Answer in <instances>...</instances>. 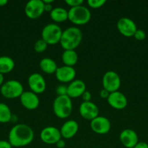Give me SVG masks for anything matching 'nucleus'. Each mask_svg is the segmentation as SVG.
Masks as SVG:
<instances>
[{"label": "nucleus", "mask_w": 148, "mask_h": 148, "mask_svg": "<svg viewBox=\"0 0 148 148\" xmlns=\"http://www.w3.org/2000/svg\"><path fill=\"white\" fill-rule=\"evenodd\" d=\"M34 138V132L31 127L25 124L15 125L10 130L8 141L14 147H22L28 145Z\"/></svg>", "instance_id": "1"}, {"label": "nucleus", "mask_w": 148, "mask_h": 148, "mask_svg": "<svg viewBox=\"0 0 148 148\" xmlns=\"http://www.w3.org/2000/svg\"><path fill=\"white\" fill-rule=\"evenodd\" d=\"M82 33L78 27L73 26L62 31L59 43L64 50H75L81 43Z\"/></svg>", "instance_id": "2"}, {"label": "nucleus", "mask_w": 148, "mask_h": 148, "mask_svg": "<svg viewBox=\"0 0 148 148\" xmlns=\"http://www.w3.org/2000/svg\"><path fill=\"white\" fill-rule=\"evenodd\" d=\"M73 110L72 100L68 95L57 96L53 102V111L57 118L67 119L71 116Z\"/></svg>", "instance_id": "3"}, {"label": "nucleus", "mask_w": 148, "mask_h": 148, "mask_svg": "<svg viewBox=\"0 0 148 148\" xmlns=\"http://www.w3.org/2000/svg\"><path fill=\"white\" fill-rule=\"evenodd\" d=\"M91 14L85 6L71 7L68 10V20L76 25H84L90 21Z\"/></svg>", "instance_id": "4"}, {"label": "nucleus", "mask_w": 148, "mask_h": 148, "mask_svg": "<svg viewBox=\"0 0 148 148\" xmlns=\"http://www.w3.org/2000/svg\"><path fill=\"white\" fill-rule=\"evenodd\" d=\"M0 92L4 98L7 99H15L21 96L24 92V88L19 81L10 79L4 82L0 88Z\"/></svg>", "instance_id": "5"}, {"label": "nucleus", "mask_w": 148, "mask_h": 148, "mask_svg": "<svg viewBox=\"0 0 148 148\" xmlns=\"http://www.w3.org/2000/svg\"><path fill=\"white\" fill-rule=\"evenodd\" d=\"M62 30L56 23H49L43 27L41 31V38L48 45H55L59 43Z\"/></svg>", "instance_id": "6"}, {"label": "nucleus", "mask_w": 148, "mask_h": 148, "mask_svg": "<svg viewBox=\"0 0 148 148\" xmlns=\"http://www.w3.org/2000/svg\"><path fill=\"white\" fill-rule=\"evenodd\" d=\"M121 85L120 77L114 71H107L104 74L102 77L103 88L109 92H113L118 90Z\"/></svg>", "instance_id": "7"}, {"label": "nucleus", "mask_w": 148, "mask_h": 148, "mask_svg": "<svg viewBox=\"0 0 148 148\" xmlns=\"http://www.w3.org/2000/svg\"><path fill=\"white\" fill-rule=\"evenodd\" d=\"M44 12L43 0H30L25 6V14L31 20L39 18Z\"/></svg>", "instance_id": "8"}, {"label": "nucleus", "mask_w": 148, "mask_h": 148, "mask_svg": "<svg viewBox=\"0 0 148 148\" xmlns=\"http://www.w3.org/2000/svg\"><path fill=\"white\" fill-rule=\"evenodd\" d=\"M116 26L119 33L126 38L133 37L135 32L137 30L136 23L131 19L126 17L119 19Z\"/></svg>", "instance_id": "9"}, {"label": "nucleus", "mask_w": 148, "mask_h": 148, "mask_svg": "<svg viewBox=\"0 0 148 148\" xmlns=\"http://www.w3.org/2000/svg\"><path fill=\"white\" fill-rule=\"evenodd\" d=\"M28 84L30 91L36 94L43 93L46 88L45 79L39 73H33L28 78Z\"/></svg>", "instance_id": "10"}, {"label": "nucleus", "mask_w": 148, "mask_h": 148, "mask_svg": "<svg viewBox=\"0 0 148 148\" xmlns=\"http://www.w3.org/2000/svg\"><path fill=\"white\" fill-rule=\"evenodd\" d=\"M40 138L43 143L47 145H55L62 139L60 131L55 127H46L41 130Z\"/></svg>", "instance_id": "11"}, {"label": "nucleus", "mask_w": 148, "mask_h": 148, "mask_svg": "<svg viewBox=\"0 0 148 148\" xmlns=\"http://www.w3.org/2000/svg\"><path fill=\"white\" fill-rule=\"evenodd\" d=\"M90 127L91 130L96 134H106L111 129V123L110 120L104 116H98L91 120L90 122Z\"/></svg>", "instance_id": "12"}, {"label": "nucleus", "mask_w": 148, "mask_h": 148, "mask_svg": "<svg viewBox=\"0 0 148 148\" xmlns=\"http://www.w3.org/2000/svg\"><path fill=\"white\" fill-rule=\"evenodd\" d=\"M76 72L72 66H59L55 72L57 79L62 83H70L75 79Z\"/></svg>", "instance_id": "13"}, {"label": "nucleus", "mask_w": 148, "mask_h": 148, "mask_svg": "<svg viewBox=\"0 0 148 148\" xmlns=\"http://www.w3.org/2000/svg\"><path fill=\"white\" fill-rule=\"evenodd\" d=\"M79 113L81 117L91 121L99 116V108L91 101L82 102L79 106Z\"/></svg>", "instance_id": "14"}, {"label": "nucleus", "mask_w": 148, "mask_h": 148, "mask_svg": "<svg viewBox=\"0 0 148 148\" xmlns=\"http://www.w3.org/2000/svg\"><path fill=\"white\" fill-rule=\"evenodd\" d=\"M20 101L22 106L28 110L36 109L40 103L37 94L32 91H24L20 97Z\"/></svg>", "instance_id": "15"}, {"label": "nucleus", "mask_w": 148, "mask_h": 148, "mask_svg": "<svg viewBox=\"0 0 148 148\" xmlns=\"http://www.w3.org/2000/svg\"><path fill=\"white\" fill-rule=\"evenodd\" d=\"M107 101L112 108L117 110L123 109L127 106L128 104V101L126 95L118 90L110 92Z\"/></svg>", "instance_id": "16"}, {"label": "nucleus", "mask_w": 148, "mask_h": 148, "mask_svg": "<svg viewBox=\"0 0 148 148\" xmlns=\"http://www.w3.org/2000/svg\"><path fill=\"white\" fill-rule=\"evenodd\" d=\"M119 140L126 148H133L139 143V137L136 132L131 129H126L120 132Z\"/></svg>", "instance_id": "17"}, {"label": "nucleus", "mask_w": 148, "mask_h": 148, "mask_svg": "<svg viewBox=\"0 0 148 148\" xmlns=\"http://www.w3.org/2000/svg\"><path fill=\"white\" fill-rule=\"evenodd\" d=\"M86 90L85 82L81 79H74L68 85L67 95L71 98H76L81 96Z\"/></svg>", "instance_id": "18"}, {"label": "nucleus", "mask_w": 148, "mask_h": 148, "mask_svg": "<svg viewBox=\"0 0 148 148\" xmlns=\"http://www.w3.org/2000/svg\"><path fill=\"white\" fill-rule=\"evenodd\" d=\"M78 129V124L75 120H68L65 121L59 130L62 138L71 139L77 134Z\"/></svg>", "instance_id": "19"}, {"label": "nucleus", "mask_w": 148, "mask_h": 148, "mask_svg": "<svg viewBox=\"0 0 148 148\" xmlns=\"http://www.w3.org/2000/svg\"><path fill=\"white\" fill-rule=\"evenodd\" d=\"M51 19L55 23H62L68 20V11L63 7H57L49 12Z\"/></svg>", "instance_id": "20"}, {"label": "nucleus", "mask_w": 148, "mask_h": 148, "mask_svg": "<svg viewBox=\"0 0 148 148\" xmlns=\"http://www.w3.org/2000/svg\"><path fill=\"white\" fill-rule=\"evenodd\" d=\"M39 67L41 69L42 72L46 74H55L57 65L56 62L51 58L46 57L42 59L39 62Z\"/></svg>", "instance_id": "21"}, {"label": "nucleus", "mask_w": 148, "mask_h": 148, "mask_svg": "<svg viewBox=\"0 0 148 148\" xmlns=\"http://www.w3.org/2000/svg\"><path fill=\"white\" fill-rule=\"evenodd\" d=\"M78 58L75 50H64L62 54V61L65 66L73 67L78 62Z\"/></svg>", "instance_id": "22"}, {"label": "nucleus", "mask_w": 148, "mask_h": 148, "mask_svg": "<svg viewBox=\"0 0 148 148\" xmlns=\"http://www.w3.org/2000/svg\"><path fill=\"white\" fill-rule=\"evenodd\" d=\"M14 60L7 56H0V73L4 75L12 72L15 68Z\"/></svg>", "instance_id": "23"}, {"label": "nucleus", "mask_w": 148, "mask_h": 148, "mask_svg": "<svg viewBox=\"0 0 148 148\" xmlns=\"http://www.w3.org/2000/svg\"><path fill=\"white\" fill-rule=\"evenodd\" d=\"M12 114L10 107L4 103H0V123L5 124L12 120Z\"/></svg>", "instance_id": "24"}, {"label": "nucleus", "mask_w": 148, "mask_h": 148, "mask_svg": "<svg viewBox=\"0 0 148 148\" xmlns=\"http://www.w3.org/2000/svg\"><path fill=\"white\" fill-rule=\"evenodd\" d=\"M47 46V43L43 39L40 38L35 42L34 45H33V49H34L35 51L37 52V53H42L46 50Z\"/></svg>", "instance_id": "25"}, {"label": "nucleus", "mask_w": 148, "mask_h": 148, "mask_svg": "<svg viewBox=\"0 0 148 148\" xmlns=\"http://www.w3.org/2000/svg\"><path fill=\"white\" fill-rule=\"evenodd\" d=\"M106 0H88L87 4L93 9H98L104 5Z\"/></svg>", "instance_id": "26"}, {"label": "nucleus", "mask_w": 148, "mask_h": 148, "mask_svg": "<svg viewBox=\"0 0 148 148\" xmlns=\"http://www.w3.org/2000/svg\"><path fill=\"white\" fill-rule=\"evenodd\" d=\"M67 91H68V86L64 84L58 85L56 88V93L57 94V96L61 95H67Z\"/></svg>", "instance_id": "27"}, {"label": "nucleus", "mask_w": 148, "mask_h": 148, "mask_svg": "<svg viewBox=\"0 0 148 148\" xmlns=\"http://www.w3.org/2000/svg\"><path fill=\"white\" fill-rule=\"evenodd\" d=\"M133 37H134V38L137 40H143L146 38V33L144 30H141V29H137Z\"/></svg>", "instance_id": "28"}, {"label": "nucleus", "mask_w": 148, "mask_h": 148, "mask_svg": "<svg viewBox=\"0 0 148 148\" xmlns=\"http://www.w3.org/2000/svg\"><path fill=\"white\" fill-rule=\"evenodd\" d=\"M65 3L71 7H78L82 5L84 1L83 0H65Z\"/></svg>", "instance_id": "29"}, {"label": "nucleus", "mask_w": 148, "mask_h": 148, "mask_svg": "<svg viewBox=\"0 0 148 148\" xmlns=\"http://www.w3.org/2000/svg\"><path fill=\"white\" fill-rule=\"evenodd\" d=\"M83 99V102H89L91 101V94L89 90H86L81 95Z\"/></svg>", "instance_id": "30"}, {"label": "nucleus", "mask_w": 148, "mask_h": 148, "mask_svg": "<svg viewBox=\"0 0 148 148\" xmlns=\"http://www.w3.org/2000/svg\"><path fill=\"white\" fill-rule=\"evenodd\" d=\"M110 93V92H109L107 90L102 88V89L100 90V97H101V98H102V99H107V98L109 97Z\"/></svg>", "instance_id": "31"}, {"label": "nucleus", "mask_w": 148, "mask_h": 148, "mask_svg": "<svg viewBox=\"0 0 148 148\" xmlns=\"http://www.w3.org/2000/svg\"><path fill=\"white\" fill-rule=\"evenodd\" d=\"M12 145L9 141L7 140H0V148H12Z\"/></svg>", "instance_id": "32"}, {"label": "nucleus", "mask_w": 148, "mask_h": 148, "mask_svg": "<svg viewBox=\"0 0 148 148\" xmlns=\"http://www.w3.org/2000/svg\"><path fill=\"white\" fill-rule=\"evenodd\" d=\"M133 148H148V144L145 142H139Z\"/></svg>", "instance_id": "33"}, {"label": "nucleus", "mask_w": 148, "mask_h": 148, "mask_svg": "<svg viewBox=\"0 0 148 148\" xmlns=\"http://www.w3.org/2000/svg\"><path fill=\"white\" fill-rule=\"evenodd\" d=\"M55 145L58 148H64L65 146V142L62 139H61Z\"/></svg>", "instance_id": "34"}, {"label": "nucleus", "mask_w": 148, "mask_h": 148, "mask_svg": "<svg viewBox=\"0 0 148 148\" xmlns=\"http://www.w3.org/2000/svg\"><path fill=\"white\" fill-rule=\"evenodd\" d=\"M52 9L53 8H52V4H44V12H50L52 10Z\"/></svg>", "instance_id": "35"}, {"label": "nucleus", "mask_w": 148, "mask_h": 148, "mask_svg": "<svg viewBox=\"0 0 148 148\" xmlns=\"http://www.w3.org/2000/svg\"><path fill=\"white\" fill-rule=\"evenodd\" d=\"M4 75H2V74L0 73V88L1 87V85L4 84Z\"/></svg>", "instance_id": "36"}, {"label": "nucleus", "mask_w": 148, "mask_h": 148, "mask_svg": "<svg viewBox=\"0 0 148 148\" xmlns=\"http://www.w3.org/2000/svg\"><path fill=\"white\" fill-rule=\"evenodd\" d=\"M8 3L7 0H0V7H4Z\"/></svg>", "instance_id": "37"}, {"label": "nucleus", "mask_w": 148, "mask_h": 148, "mask_svg": "<svg viewBox=\"0 0 148 148\" xmlns=\"http://www.w3.org/2000/svg\"><path fill=\"white\" fill-rule=\"evenodd\" d=\"M43 1L44 4H52V2H54L53 0H43Z\"/></svg>", "instance_id": "38"}]
</instances>
